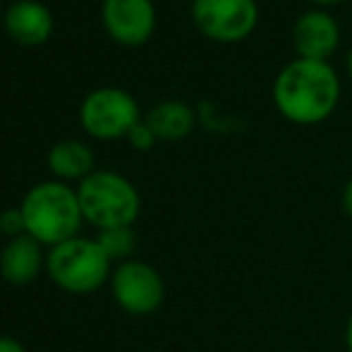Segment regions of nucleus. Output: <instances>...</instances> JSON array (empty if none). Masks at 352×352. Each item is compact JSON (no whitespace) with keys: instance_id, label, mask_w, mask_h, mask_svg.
<instances>
[{"instance_id":"obj_14","label":"nucleus","mask_w":352,"mask_h":352,"mask_svg":"<svg viewBox=\"0 0 352 352\" xmlns=\"http://www.w3.org/2000/svg\"><path fill=\"white\" fill-rule=\"evenodd\" d=\"M98 247L106 252L111 261H130V254L137 247V237L132 228H111V230H98L96 237Z\"/></svg>"},{"instance_id":"obj_4","label":"nucleus","mask_w":352,"mask_h":352,"mask_svg":"<svg viewBox=\"0 0 352 352\" xmlns=\"http://www.w3.org/2000/svg\"><path fill=\"white\" fill-rule=\"evenodd\" d=\"M46 271L60 290L72 295H89L111 278V259L96 240L72 237L63 245L51 247L46 256Z\"/></svg>"},{"instance_id":"obj_1","label":"nucleus","mask_w":352,"mask_h":352,"mask_svg":"<svg viewBox=\"0 0 352 352\" xmlns=\"http://www.w3.org/2000/svg\"><path fill=\"white\" fill-rule=\"evenodd\" d=\"M340 98V79L324 60L295 58L274 82L276 108L297 125H316L336 111Z\"/></svg>"},{"instance_id":"obj_13","label":"nucleus","mask_w":352,"mask_h":352,"mask_svg":"<svg viewBox=\"0 0 352 352\" xmlns=\"http://www.w3.org/2000/svg\"><path fill=\"white\" fill-rule=\"evenodd\" d=\"M146 125L153 130L156 140L177 142L195 127V111L182 101H163L148 113Z\"/></svg>"},{"instance_id":"obj_2","label":"nucleus","mask_w":352,"mask_h":352,"mask_svg":"<svg viewBox=\"0 0 352 352\" xmlns=\"http://www.w3.org/2000/svg\"><path fill=\"white\" fill-rule=\"evenodd\" d=\"M19 209L24 213L27 235L48 247L77 237L84 223L77 190L65 182H41L24 195Z\"/></svg>"},{"instance_id":"obj_18","label":"nucleus","mask_w":352,"mask_h":352,"mask_svg":"<svg viewBox=\"0 0 352 352\" xmlns=\"http://www.w3.org/2000/svg\"><path fill=\"white\" fill-rule=\"evenodd\" d=\"M343 209L352 218V177L348 180V185H345V190H343Z\"/></svg>"},{"instance_id":"obj_5","label":"nucleus","mask_w":352,"mask_h":352,"mask_svg":"<svg viewBox=\"0 0 352 352\" xmlns=\"http://www.w3.org/2000/svg\"><path fill=\"white\" fill-rule=\"evenodd\" d=\"M140 122V106L122 89H96L82 103V125L96 140L127 137Z\"/></svg>"},{"instance_id":"obj_16","label":"nucleus","mask_w":352,"mask_h":352,"mask_svg":"<svg viewBox=\"0 0 352 352\" xmlns=\"http://www.w3.org/2000/svg\"><path fill=\"white\" fill-rule=\"evenodd\" d=\"M127 140H130L135 148H140V151H148L153 146V142H156V135H153V130L146 122H137L130 130V135H127Z\"/></svg>"},{"instance_id":"obj_17","label":"nucleus","mask_w":352,"mask_h":352,"mask_svg":"<svg viewBox=\"0 0 352 352\" xmlns=\"http://www.w3.org/2000/svg\"><path fill=\"white\" fill-rule=\"evenodd\" d=\"M0 352H27V348L12 336H0Z\"/></svg>"},{"instance_id":"obj_20","label":"nucleus","mask_w":352,"mask_h":352,"mask_svg":"<svg viewBox=\"0 0 352 352\" xmlns=\"http://www.w3.org/2000/svg\"><path fill=\"white\" fill-rule=\"evenodd\" d=\"M314 3H321V5H333V3H340V0H314Z\"/></svg>"},{"instance_id":"obj_8","label":"nucleus","mask_w":352,"mask_h":352,"mask_svg":"<svg viewBox=\"0 0 352 352\" xmlns=\"http://www.w3.org/2000/svg\"><path fill=\"white\" fill-rule=\"evenodd\" d=\"M103 24L116 41L140 46L153 34L156 10L151 0H103Z\"/></svg>"},{"instance_id":"obj_3","label":"nucleus","mask_w":352,"mask_h":352,"mask_svg":"<svg viewBox=\"0 0 352 352\" xmlns=\"http://www.w3.org/2000/svg\"><path fill=\"white\" fill-rule=\"evenodd\" d=\"M79 206L87 223L98 230L132 228L142 209L140 192L120 173L96 170L77 187Z\"/></svg>"},{"instance_id":"obj_7","label":"nucleus","mask_w":352,"mask_h":352,"mask_svg":"<svg viewBox=\"0 0 352 352\" xmlns=\"http://www.w3.org/2000/svg\"><path fill=\"white\" fill-rule=\"evenodd\" d=\"M192 17L204 36L221 43L247 38L259 22L256 0H195Z\"/></svg>"},{"instance_id":"obj_6","label":"nucleus","mask_w":352,"mask_h":352,"mask_svg":"<svg viewBox=\"0 0 352 352\" xmlns=\"http://www.w3.org/2000/svg\"><path fill=\"white\" fill-rule=\"evenodd\" d=\"M111 292L130 316H148L166 300V283L146 261H122L111 274Z\"/></svg>"},{"instance_id":"obj_21","label":"nucleus","mask_w":352,"mask_h":352,"mask_svg":"<svg viewBox=\"0 0 352 352\" xmlns=\"http://www.w3.org/2000/svg\"><path fill=\"white\" fill-rule=\"evenodd\" d=\"M348 70H350V77H352V51H350V56H348Z\"/></svg>"},{"instance_id":"obj_9","label":"nucleus","mask_w":352,"mask_h":352,"mask_svg":"<svg viewBox=\"0 0 352 352\" xmlns=\"http://www.w3.org/2000/svg\"><path fill=\"white\" fill-rule=\"evenodd\" d=\"M338 43L340 27L324 10H307L292 27V46L297 51V58H305V60L329 63Z\"/></svg>"},{"instance_id":"obj_12","label":"nucleus","mask_w":352,"mask_h":352,"mask_svg":"<svg viewBox=\"0 0 352 352\" xmlns=\"http://www.w3.org/2000/svg\"><path fill=\"white\" fill-rule=\"evenodd\" d=\"M48 166L60 180H84L94 173V151L84 142H58L48 153Z\"/></svg>"},{"instance_id":"obj_19","label":"nucleus","mask_w":352,"mask_h":352,"mask_svg":"<svg viewBox=\"0 0 352 352\" xmlns=\"http://www.w3.org/2000/svg\"><path fill=\"white\" fill-rule=\"evenodd\" d=\"M345 348L352 352V316L348 319V326H345Z\"/></svg>"},{"instance_id":"obj_15","label":"nucleus","mask_w":352,"mask_h":352,"mask_svg":"<svg viewBox=\"0 0 352 352\" xmlns=\"http://www.w3.org/2000/svg\"><path fill=\"white\" fill-rule=\"evenodd\" d=\"M0 232L8 235L10 240L19 235H27V223H24V213L22 209H5L0 213Z\"/></svg>"},{"instance_id":"obj_10","label":"nucleus","mask_w":352,"mask_h":352,"mask_svg":"<svg viewBox=\"0 0 352 352\" xmlns=\"http://www.w3.org/2000/svg\"><path fill=\"white\" fill-rule=\"evenodd\" d=\"M43 266H46V256L41 252V242H36L32 235L8 240V245L0 252V274L12 285H29L38 278Z\"/></svg>"},{"instance_id":"obj_11","label":"nucleus","mask_w":352,"mask_h":352,"mask_svg":"<svg viewBox=\"0 0 352 352\" xmlns=\"http://www.w3.org/2000/svg\"><path fill=\"white\" fill-rule=\"evenodd\" d=\"M5 29L22 46H38L53 32V14L36 0H19L5 14Z\"/></svg>"}]
</instances>
